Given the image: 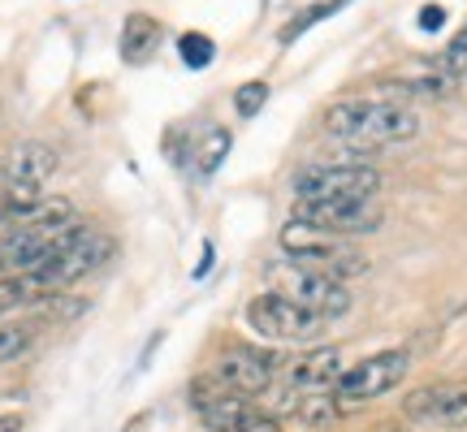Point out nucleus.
Returning <instances> with one entry per match:
<instances>
[{
  "instance_id": "f257e3e1",
  "label": "nucleus",
  "mask_w": 467,
  "mask_h": 432,
  "mask_svg": "<svg viewBox=\"0 0 467 432\" xmlns=\"http://www.w3.org/2000/svg\"><path fill=\"white\" fill-rule=\"evenodd\" d=\"M325 134L350 148H394L420 134V117L394 100H337L325 108Z\"/></svg>"
},
{
  "instance_id": "f03ea898",
  "label": "nucleus",
  "mask_w": 467,
  "mask_h": 432,
  "mask_svg": "<svg viewBox=\"0 0 467 432\" xmlns=\"http://www.w3.org/2000/svg\"><path fill=\"white\" fill-rule=\"evenodd\" d=\"M109 255H113V238H109V233H96L91 225H83V221H74V225L57 238V247H52L48 260L35 268V273H26V277L35 282L39 294H61L66 285L100 273Z\"/></svg>"
},
{
  "instance_id": "7ed1b4c3",
  "label": "nucleus",
  "mask_w": 467,
  "mask_h": 432,
  "mask_svg": "<svg viewBox=\"0 0 467 432\" xmlns=\"http://www.w3.org/2000/svg\"><path fill=\"white\" fill-rule=\"evenodd\" d=\"M282 251H285L290 264L325 273V277H334V282L359 277V273L368 268L364 255L347 247V238L325 233V230H317V225H303V221H290V225L282 230Z\"/></svg>"
},
{
  "instance_id": "20e7f679",
  "label": "nucleus",
  "mask_w": 467,
  "mask_h": 432,
  "mask_svg": "<svg viewBox=\"0 0 467 432\" xmlns=\"http://www.w3.org/2000/svg\"><path fill=\"white\" fill-rule=\"evenodd\" d=\"M295 200H377L381 169L364 160H337V165H307L290 178Z\"/></svg>"
},
{
  "instance_id": "39448f33",
  "label": "nucleus",
  "mask_w": 467,
  "mask_h": 432,
  "mask_svg": "<svg viewBox=\"0 0 467 432\" xmlns=\"http://www.w3.org/2000/svg\"><path fill=\"white\" fill-rule=\"evenodd\" d=\"M247 324L265 342H312L320 329H325V320L312 316L307 307H299L295 299H285L282 290H265V294H255L247 303Z\"/></svg>"
},
{
  "instance_id": "423d86ee",
  "label": "nucleus",
  "mask_w": 467,
  "mask_h": 432,
  "mask_svg": "<svg viewBox=\"0 0 467 432\" xmlns=\"http://www.w3.org/2000/svg\"><path fill=\"white\" fill-rule=\"evenodd\" d=\"M407 372H411V350L389 346V350H377V355L359 359L355 367H347L334 389L342 402H372V398H381V394H389V389H399L407 381Z\"/></svg>"
},
{
  "instance_id": "0eeeda50",
  "label": "nucleus",
  "mask_w": 467,
  "mask_h": 432,
  "mask_svg": "<svg viewBox=\"0 0 467 432\" xmlns=\"http://www.w3.org/2000/svg\"><path fill=\"white\" fill-rule=\"evenodd\" d=\"M273 273H277V290H282L285 299H295L299 307H307V312H312V316H320L325 324L350 312L347 282H334V277L312 273V268H299V264L273 268Z\"/></svg>"
},
{
  "instance_id": "6e6552de",
  "label": "nucleus",
  "mask_w": 467,
  "mask_h": 432,
  "mask_svg": "<svg viewBox=\"0 0 467 432\" xmlns=\"http://www.w3.org/2000/svg\"><path fill=\"white\" fill-rule=\"evenodd\" d=\"M277 367H282V355L273 346H255V342H238V346L221 350L217 359V381L234 394H243V398H255V394H265L273 376H277Z\"/></svg>"
},
{
  "instance_id": "1a4fd4ad",
  "label": "nucleus",
  "mask_w": 467,
  "mask_h": 432,
  "mask_svg": "<svg viewBox=\"0 0 467 432\" xmlns=\"http://www.w3.org/2000/svg\"><path fill=\"white\" fill-rule=\"evenodd\" d=\"M295 221L337 233V238H355V233H372L381 225V208L372 200H299Z\"/></svg>"
},
{
  "instance_id": "9d476101",
  "label": "nucleus",
  "mask_w": 467,
  "mask_h": 432,
  "mask_svg": "<svg viewBox=\"0 0 467 432\" xmlns=\"http://www.w3.org/2000/svg\"><path fill=\"white\" fill-rule=\"evenodd\" d=\"M402 416L411 424H433V428H463L467 424V385L454 381H437V385H420L407 394L402 402Z\"/></svg>"
},
{
  "instance_id": "9b49d317",
  "label": "nucleus",
  "mask_w": 467,
  "mask_h": 432,
  "mask_svg": "<svg viewBox=\"0 0 467 432\" xmlns=\"http://www.w3.org/2000/svg\"><path fill=\"white\" fill-rule=\"evenodd\" d=\"M191 406H195V416H200V424L208 432H230L234 424L251 411V398L225 389V385L217 381V372H208V376H195V381H191Z\"/></svg>"
},
{
  "instance_id": "f8f14e48",
  "label": "nucleus",
  "mask_w": 467,
  "mask_h": 432,
  "mask_svg": "<svg viewBox=\"0 0 467 432\" xmlns=\"http://www.w3.org/2000/svg\"><path fill=\"white\" fill-rule=\"evenodd\" d=\"M230 148H234V134L225 126H203L200 134H186L178 143H169L173 160H182L195 178H213L221 169V160L230 156Z\"/></svg>"
},
{
  "instance_id": "ddd939ff",
  "label": "nucleus",
  "mask_w": 467,
  "mask_h": 432,
  "mask_svg": "<svg viewBox=\"0 0 467 432\" xmlns=\"http://www.w3.org/2000/svg\"><path fill=\"white\" fill-rule=\"evenodd\" d=\"M52 173H57V151L48 143H39V139H26V143H17L9 151V160H5V182L9 186H39L48 182Z\"/></svg>"
},
{
  "instance_id": "4468645a",
  "label": "nucleus",
  "mask_w": 467,
  "mask_h": 432,
  "mask_svg": "<svg viewBox=\"0 0 467 432\" xmlns=\"http://www.w3.org/2000/svg\"><path fill=\"white\" fill-rule=\"evenodd\" d=\"M347 367H342V350L337 346H317L307 350L303 359L290 364V385L299 389V394H325V389H334L337 376H342Z\"/></svg>"
},
{
  "instance_id": "2eb2a0df",
  "label": "nucleus",
  "mask_w": 467,
  "mask_h": 432,
  "mask_svg": "<svg viewBox=\"0 0 467 432\" xmlns=\"http://www.w3.org/2000/svg\"><path fill=\"white\" fill-rule=\"evenodd\" d=\"M165 44V26L156 22L151 14H126L121 22V39H117V57L126 66H148L156 48Z\"/></svg>"
},
{
  "instance_id": "dca6fc26",
  "label": "nucleus",
  "mask_w": 467,
  "mask_h": 432,
  "mask_svg": "<svg viewBox=\"0 0 467 432\" xmlns=\"http://www.w3.org/2000/svg\"><path fill=\"white\" fill-rule=\"evenodd\" d=\"M381 87L394 91V96H407V100H451L454 91H459V78L441 74V69H429L420 78H385Z\"/></svg>"
},
{
  "instance_id": "f3484780",
  "label": "nucleus",
  "mask_w": 467,
  "mask_h": 432,
  "mask_svg": "<svg viewBox=\"0 0 467 432\" xmlns=\"http://www.w3.org/2000/svg\"><path fill=\"white\" fill-rule=\"evenodd\" d=\"M342 406H347V402L337 398V394H307V398L295 406V419H299L303 428H325V424H334V419L347 416Z\"/></svg>"
},
{
  "instance_id": "a211bd4d",
  "label": "nucleus",
  "mask_w": 467,
  "mask_h": 432,
  "mask_svg": "<svg viewBox=\"0 0 467 432\" xmlns=\"http://www.w3.org/2000/svg\"><path fill=\"white\" fill-rule=\"evenodd\" d=\"M347 5H355V0H320V5H307V9H299V14L290 17L282 26V44H295L299 35H307L317 22H325V17H334V14H342Z\"/></svg>"
},
{
  "instance_id": "6ab92c4d",
  "label": "nucleus",
  "mask_w": 467,
  "mask_h": 432,
  "mask_svg": "<svg viewBox=\"0 0 467 432\" xmlns=\"http://www.w3.org/2000/svg\"><path fill=\"white\" fill-rule=\"evenodd\" d=\"M178 57H182L186 69H208L217 61V44L203 31H186V35H178Z\"/></svg>"
},
{
  "instance_id": "aec40b11",
  "label": "nucleus",
  "mask_w": 467,
  "mask_h": 432,
  "mask_svg": "<svg viewBox=\"0 0 467 432\" xmlns=\"http://www.w3.org/2000/svg\"><path fill=\"white\" fill-rule=\"evenodd\" d=\"M268 96H273V91H268L265 78H251V83H243L238 91H234V113L251 121V117H260V108L268 104Z\"/></svg>"
},
{
  "instance_id": "412c9836",
  "label": "nucleus",
  "mask_w": 467,
  "mask_h": 432,
  "mask_svg": "<svg viewBox=\"0 0 467 432\" xmlns=\"http://www.w3.org/2000/svg\"><path fill=\"white\" fill-rule=\"evenodd\" d=\"M35 342V324H0V364L26 355Z\"/></svg>"
},
{
  "instance_id": "4be33fe9",
  "label": "nucleus",
  "mask_w": 467,
  "mask_h": 432,
  "mask_svg": "<svg viewBox=\"0 0 467 432\" xmlns=\"http://www.w3.org/2000/svg\"><path fill=\"white\" fill-rule=\"evenodd\" d=\"M429 69H441V74H451V78H467V44L463 39H454L437 61H429Z\"/></svg>"
},
{
  "instance_id": "5701e85b",
  "label": "nucleus",
  "mask_w": 467,
  "mask_h": 432,
  "mask_svg": "<svg viewBox=\"0 0 467 432\" xmlns=\"http://www.w3.org/2000/svg\"><path fill=\"white\" fill-rule=\"evenodd\" d=\"M230 432H282V419L268 416V411H260V406H251L247 416L238 419Z\"/></svg>"
},
{
  "instance_id": "b1692460",
  "label": "nucleus",
  "mask_w": 467,
  "mask_h": 432,
  "mask_svg": "<svg viewBox=\"0 0 467 432\" xmlns=\"http://www.w3.org/2000/svg\"><path fill=\"white\" fill-rule=\"evenodd\" d=\"M416 26L420 31H441V26H446V9H441V5H424V9H420L416 14Z\"/></svg>"
},
{
  "instance_id": "393cba45",
  "label": "nucleus",
  "mask_w": 467,
  "mask_h": 432,
  "mask_svg": "<svg viewBox=\"0 0 467 432\" xmlns=\"http://www.w3.org/2000/svg\"><path fill=\"white\" fill-rule=\"evenodd\" d=\"M0 432H22V416H0Z\"/></svg>"
},
{
  "instance_id": "a878e982",
  "label": "nucleus",
  "mask_w": 467,
  "mask_h": 432,
  "mask_svg": "<svg viewBox=\"0 0 467 432\" xmlns=\"http://www.w3.org/2000/svg\"><path fill=\"white\" fill-rule=\"evenodd\" d=\"M454 39H463V44H467V26H463V31H459V35H454Z\"/></svg>"
}]
</instances>
